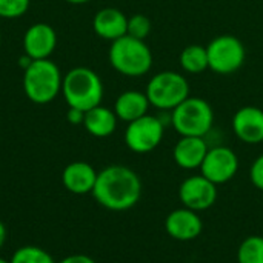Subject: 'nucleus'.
Returning a JSON list of instances; mask_svg holds the SVG:
<instances>
[{
	"label": "nucleus",
	"instance_id": "nucleus-1",
	"mask_svg": "<svg viewBox=\"0 0 263 263\" xmlns=\"http://www.w3.org/2000/svg\"><path fill=\"white\" fill-rule=\"evenodd\" d=\"M91 194L97 203L109 211H126L140 200L142 182L131 168L125 165H109L97 173Z\"/></svg>",
	"mask_w": 263,
	"mask_h": 263
},
{
	"label": "nucleus",
	"instance_id": "nucleus-2",
	"mask_svg": "<svg viewBox=\"0 0 263 263\" xmlns=\"http://www.w3.org/2000/svg\"><path fill=\"white\" fill-rule=\"evenodd\" d=\"M62 94L69 108L83 112L100 105L103 99V83L96 71L86 66H76L63 76Z\"/></svg>",
	"mask_w": 263,
	"mask_h": 263
},
{
	"label": "nucleus",
	"instance_id": "nucleus-3",
	"mask_svg": "<svg viewBox=\"0 0 263 263\" xmlns=\"http://www.w3.org/2000/svg\"><path fill=\"white\" fill-rule=\"evenodd\" d=\"M62 82L60 68L49 59L34 60L23 71L25 96L35 105L51 103L62 92Z\"/></svg>",
	"mask_w": 263,
	"mask_h": 263
},
{
	"label": "nucleus",
	"instance_id": "nucleus-4",
	"mask_svg": "<svg viewBox=\"0 0 263 263\" xmlns=\"http://www.w3.org/2000/svg\"><path fill=\"white\" fill-rule=\"evenodd\" d=\"M108 59L111 66L126 77H142L153 66V52L145 40L128 34L111 42Z\"/></svg>",
	"mask_w": 263,
	"mask_h": 263
},
{
	"label": "nucleus",
	"instance_id": "nucleus-5",
	"mask_svg": "<svg viewBox=\"0 0 263 263\" xmlns=\"http://www.w3.org/2000/svg\"><path fill=\"white\" fill-rule=\"evenodd\" d=\"M214 123L211 105L200 97H188L171 111V125L182 137H205Z\"/></svg>",
	"mask_w": 263,
	"mask_h": 263
},
{
	"label": "nucleus",
	"instance_id": "nucleus-6",
	"mask_svg": "<svg viewBox=\"0 0 263 263\" xmlns=\"http://www.w3.org/2000/svg\"><path fill=\"white\" fill-rule=\"evenodd\" d=\"M149 105L162 111H173L190 97V83L176 71H162L151 77L145 91Z\"/></svg>",
	"mask_w": 263,
	"mask_h": 263
},
{
	"label": "nucleus",
	"instance_id": "nucleus-7",
	"mask_svg": "<svg viewBox=\"0 0 263 263\" xmlns=\"http://www.w3.org/2000/svg\"><path fill=\"white\" fill-rule=\"evenodd\" d=\"M206 52L210 69L220 76H230L239 71L247 57L243 43L231 34H223L211 40Z\"/></svg>",
	"mask_w": 263,
	"mask_h": 263
},
{
	"label": "nucleus",
	"instance_id": "nucleus-8",
	"mask_svg": "<svg viewBox=\"0 0 263 263\" xmlns=\"http://www.w3.org/2000/svg\"><path fill=\"white\" fill-rule=\"evenodd\" d=\"M165 133V123L156 116H143L134 122H129L125 129L126 146L137 154H146L154 151Z\"/></svg>",
	"mask_w": 263,
	"mask_h": 263
},
{
	"label": "nucleus",
	"instance_id": "nucleus-9",
	"mask_svg": "<svg viewBox=\"0 0 263 263\" xmlns=\"http://www.w3.org/2000/svg\"><path fill=\"white\" fill-rule=\"evenodd\" d=\"M200 170H202V176H205L214 185L227 183L236 176L239 170L237 154L227 146L210 148Z\"/></svg>",
	"mask_w": 263,
	"mask_h": 263
},
{
	"label": "nucleus",
	"instance_id": "nucleus-10",
	"mask_svg": "<svg viewBox=\"0 0 263 263\" xmlns=\"http://www.w3.org/2000/svg\"><path fill=\"white\" fill-rule=\"evenodd\" d=\"M179 199L185 208L196 213L210 210L217 200V185L205 176H191L185 179L179 188Z\"/></svg>",
	"mask_w": 263,
	"mask_h": 263
},
{
	"label": "nucleus",
	"instance_id": "nucleus-11",
	"mask_svg": "<svg viewBox=\"0 0 263 263\" xmlns=\"http://www.w3.org/2000/svg\"><path fill=\"white\" fill-rule=\"evenodd\" d=\"M57 46L55 29L48 23L31 25L23 35V51L32 60L49 59Z\"/></svg>",
	"mask_w": 263,
	"mask_h": 263
},
{
	"label": "nucleus",
	"instance_id": "nucleus-12",
	"mask_svg": "<svg viewBox=\"0 0 263 263\" xmlns=\"http://www.w3.org/2000/svg\"><path fill=\"white\" fill-rule=\"evenodd\" d=\"M165 230L170 237L179 242H190L200 236L203 222L200 216L190 208H179L168 214L165 220Z\"/></svg>",
	"mask_w": 263,
	"mask_h": 263
},
{
	"label": "nucleus",
	"instance_id": "nucleus-13",
	"mask_svg": "<svg viewBox=\"0 0 263 263\" xmlns=\"http://www.w3.org/2000/svg\"><path fill=\"white\" fill-rule=\"evenodd\" d=\"M233 131L239 140L248 145L263 142V109L257 106H243L233 117Z\"/></svg>",
	"mask_w": 263,
	"mask_h": 263
},
{
	"label": "nucleus",
	"instance_id": "nucleus-14",
	"mask_svg": "<svg viewBox=\"0 0 263 263\" xmlns=\"http://www.w3.org/2000/svg\"><path fill=\"white\" fill-rule=\"evenodd\" d=\"M94 32L103 39L114 42L128 32V17L117 8H103L92 18Z\"/></svg>",
	"mask_w": 263,
	"mask_h": 263
},
{
	"label": "nucleus",
	"instance_id": "nucleus-15",
	"mask_svg": "<svg viewBox=\"0 0 263 263\" xmlns=\"http://www.w3.org/2000/svg\"><path fill=\"white\" fill-rule=\"evenodd\" d=\"M97 180V171L86 162H72L62 173L63 186L77 196L92 193Z\"/></svg>",
	"mask_w": 263,
	"mask_h": 263
},
{
	"label": "nucleus",
	"instance_id": "nucleus-16",
	"mask_svg": "<svg viewBox=\"0 0 263 263\" xmlns=\"http://www.w3.org/2000/svg\"><path fill=\"white\" fill-rule=\"evenodd\" d=\"M208 149L210 148L203 137H180L174 145L173 157L180 168L196 170L202 166Z\"/></svg>",
	"mask_w": 263,
	"mask_h": 263
},
{
	"label": "nucleus",
	"instance_id": "nucleus-17",
	"mask_svg": "<svg viewBox=\"0 0 263 263\" xmlns=\"http://www.w3.org/2000/svg\"><path fill=\"white\" fill-rule=\"evenodd\" d=\"M149 100L145 92L140 91H125L122 92L114 103V112L119 120L126 123L134 122L148 114Z\"/></svg>",
	"mask_w": 263,
	"mask_h": 263
},
{
	"label": "nucleus",
	"instance_id": "nucleus-18",
	"mask_svg": "<svg viewBox=\"0 0 263 263\" xmlns=\"http://www.w3.org/2000/svg\"><path fill=\"white\" fill-rule=\"evenodd\" d=\"M117 120L119 119H117L114 109L99 105L85 112L83 126L91 136L103 139V137H109L116 131Z\"/></svg>",
	"mask_w": 263,
	"mask_h": 263
},
{
	"label": "nucleus",
	"instance_id": "nucleus-19",
	"mask_svg": "<svg viewBox=\"0 0 263 263\" xmlns=\"http://www.w3.org/2000/svg\"><path fill=\"white\" fill-rule=\"evenodd\" d=\"M180 66L188 74H200L206 71L210 68L206 46L188 45L180 54Z\"/></svg>",
	"mask_w": 263,
	"mask_h": 263
},
{
	"label": "nucleus",
	"instance_id": "nucleus-20",
	"mask_svg": "<svg viewBox=\"0 0 263 263\" xmlns=\"http://www.w3.org/2000/svg\"><path fill=\"white\" fill-rule=\"evenodd\" d=\"M239 263H263V237L250 236L247 237L237 251Z\"/></svg>",
	"mask_w": 263,
	"mask_h": 263
},
{
	"label": "nucleus",
	"instance_id": "nucleus-21",
	"mask_svg": "<svg viewBox=\"0 0 263 263\" xmlns=\"http://www.w3.org/2000/svg\"><path fill=\"white\" fill-rule=\"evenodd\" d=\"M11 263H55L54 259L51 257V254L39 247H22L18 248L12 257H11Z\"/></svg>",
	"mask_w": 263,
	"mask_h": 263
},
{
	"label": "nucleus",
	"instance_id": "nucleus-22",
	"mask_svg": "<svg viewBox=\"0 0 263 263\" xmlns=\"http://www.w3.org/2000/svg\"><path fill=\"white\" fill-rule=\"evenodd\" d=\"M151 32V20L143 14H134L128 18V35L145 40Z\"/></svg>",
	"mask_w": 263,
	"mask_h": 263
},
{
	"label": "nucleus",
	"instance_id": "nucleus-23",
	"mask_svg": "<svg viewBox=\"0 0 263 263\" xmlns=\"http://www.w3.org/2000/svg\"><path fill=\"white\" fill-rule=\"evenodd\" d=\"M31 0H0V18H18L26 14Z\"/></svg>",
	"mask_w": 263,
	"mask_h": 263
},
{
	"label": "nucleus",
	"instance_id": "nucleus-24",
	"mask_svg": "<svg viewBox=\"0 0 263 263\" xmlns=\"http://www.w3.org/2000/svg\"><path fill=\"white\" fill-rule=\"evenodd\" d=\"M250 179L253 182V185L263 191V154L259 156L254 163L251 165V170H250Z\"/></svg>",
	"mask_w": 263,
	"mask_h": 263
},
{
	"label": "nucleus",
	"instance_id": "nucleus-25",
	"mask_svg": "<svg viewBox=\"0 0 263 263\" xmlns=\"http://www.w3.org/2000/svg\"><path fill=\"white\" fill-rule=\"evenodd\" d=\"M66 120L71 125H83L85 120V112L77 109V108H69L66 112Z\"/></svg>",
	"mask_w": 263,
	"mask_h": 263
},
{
	"label": "nucleus",
	"instance_id": "nucleus-26",
	"mask_svg": "<svg viewBox=\"0 0 263 263\" xmlns=\"http://www.w3.org/2000/svg\"><path fill=\"white\" fill-rule=\"evenodd\" d=\"M59 263H96L89 256H85V254H72V256H68L65 259H62Z\"/></svg>",
	"mask_w": 263,
	"mask_h": 263
},
{
	"label": "nucleus",
	"instance_id": "nucleus-27",
	"mask_svg": "<svg viewBox=\"0 0 263 263\" xmlns=\"http://www.w3.org/2000/svg\"><path fill=\"white\" fill-rule=\"evenodd\" d=\"M32 62H34V60H32L29 55H26V54H23V55L18 57V66H20L23 71H25L26 68H29V65H31Z\"/></svg>",
	"mask_w": 263,
	"mask_h": 263
},
{
	"label": "nucleus",
	"instance_id": "nucleus-28",
	"mask_svg": "<svg viewBox=\"0 0 263 263\" xmlns=\"http://www.w3.org/2000/svg\"><path fill=\"white\" fill-rule=\"evenodd\" d=\"M5 240H6V228L2 223V220H0V248L5 245Z\"/></svg>",
	"mask_w": 263,
	"mask_h": 263
},
{
	"label": "nucleus",
	"instance_id": "nucleus-29",
	"mask_svg": "<svg viewBox=\"0 0 263 263\" xmlns=\"http://www.w3.org/2000/svg\"><path fill=\"white\" fill-rule=\"evenodd\" d=\"M65 2H68V3H71V5H83V3H88V2H91V0H65Z\"/></svg>",
	"mask_w": 263,
	"mask_h": 263
},
{
	"label": "nucleus",
	"instance_id": "nucleus-30",
	"mask_svg": "<svg viewBox=\"0 0 263 263\" xmlns=\"http://www.w3.org/2000/svg\"><path fill=\"white\" fill-rule=\"evenodd\" d=\"M0 263H11V262H8L6 259H3V257H0Z\"/></svg>",
	"mask_w": 263,
	"mask_h": 263
}]
</instances>
